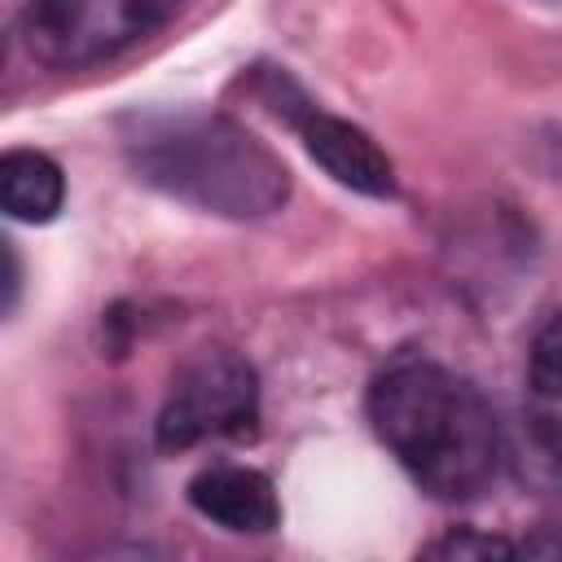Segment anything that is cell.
Here are the masks:
<instances>
[{
  "label": "cell",
  "instance_id": "1",
  "mask_svg": "<svg viewBox=\"0 0 562 562\" xmlns=\"http://www.w3.org/2000/svg\"><path fill=\"white\" fill-rule=\"evenodd\" d=\"M369 422L408 479L435 501H470L501 470V426L492 404L430 360L386 369L369 391Z\"/></svg>",
  "mask_w": 562,
  "mask_h": 562
},
{
  "label": "cell",
  "instance_id": "2",
  "mask_svg": "<svg viewBox=\"0 0 562 562\" xmlns=\"http://www.w3.org/2000/svg\"><path fill=\"white\" fill-rule=\"evenodd\" d=\"M145 184L228 220H259L290 198L285 162L224 114L145 119L127 140Z\"/></svg>",
  "mask_w": 562,
  "mask_h": 562
},
{
  "label": "cell",
  "instance_id": "3",
  "mask_svg": "<svg viewBox=\"0 0 562 562\" xmlns=\"http://www.w3.org/2000/svg\"><path fill=\"white\" fill-rule=\"evenodd\" d=\"M171 0H31L22 44L57 70L97 66L162 26Z\"/></svg>",
  "mask_w": 562,
  "mask_h": 562
},
{
  "label": "cell",
  "instance_id": "4",
  "mask_svg": "<svg viewBox=\"0 0 562 562\" xmlns=\"http://www.w3.org/2000/svg\"><path fill=\"white\" fill-rule=\"evenodd\" d=\"M259 413L255 369L237 351H202L176 378L158 413V448L180 452L202 439L241 435Z\"/></svg>",
  "mask_w": 562,
  "mask_h": 562
},
{
  "label": "cell",
  "instance_id": "5",
  "mask_svg": "<svg viewBox=\"0 0 562 562\" xmlns=\"http://www.w3.org/2000/svg\"><path fill=\"white\" fill-rule=\"evenodd\" d=\"M272 88H277V101H281L277 110L294 123L303 149H307L338 184H347V189H356V193H369V198H391V193H395V167H391V158L373 145L369 132H360L356 123H347V119H338V114H325V110H321L316 101H307L285 75L272 79Z\"/></svg>",
  "mask_w": 562,
  "mask_h": 562
},
{
  "label": "cell",
  "instance_id": "6",
  "mask_svg": "<svg viewBox=\"0 0 562 562\" xmlns=\"http://www.w3.org/2000/svg\"><path fill=\"white\" fill-rule=\"evenodd\" d=\"M189 505L224 531L263 536L281 522V501L268 474L250 465H211L189 483Z\"/></svg>",
  "mask_w": 562,
  "mask_h": 562
},
{
  "label": "cell",
  "instance_id": "7",
  "mask_svg": "<svg viewBox=\"0 0 562 562\" xmlns=\"http://www.w3.org/2000/svg\"><path fill=\"white\" fill-rule=\"evenodd\" d=\"M0 202L22 224H48L66 202V176L40 149H9L0 158Z\"/></svg>",
  "mask_w": 562,
  "mask_h": 562
},
{
  "label": "cell",
  "instance_id": "8",
  "mask_svg": "<svg viewBox=\"0 0 562 562\" xmlns=\"http://www.w3.org/2000/svg\"><path fill=\"white\" fill-rule=\"evenodd\" d=\"M527 382L536 400L549 408V422L562 426V312L540 329L531 360H527Z\"/></svg>",
  "mask_w": 562,
  "mask_h": 562
},
{
  "label": "cell",
  "instance_id": "9",
  "mask_svg": "<svg viewBox=\"0 0 562 562\" xmlns=\"http://www.w3.org/2000/svg\"><path fill=\"white\" fill-rule=\"evenodd\" d=\"M430 553H439V558H470V553L492 558V553H514V544H505V540H487V536H448V540L430 544Z\"/></svg>",
  "mask_w": 562,
  "mask_h": 562
}]
</instances>
